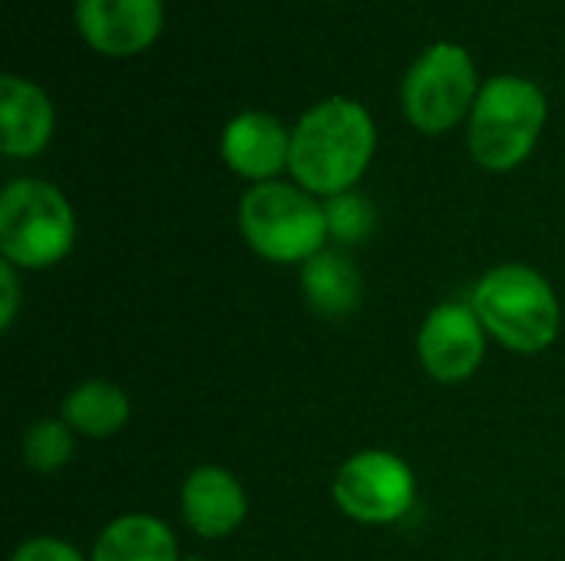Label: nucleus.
Returning a JSON list of instances; mask_svg holds the SVG:
<instances>
[{"mask_svg": "<svg viewBox=\"0 0 565 561\" xmlns=\"http://www.w3.org/2000/svg\"><path fill=\"white\" fill-rule=\"evenodd\" d=\"M377 149V126L364 103L328 96L315 103L291 129V179L315 198L351 192Z\"/></svg>", "mask_w": 565, "mask_h": 561, "instance_id": "f257e3e1", "label": "nucleus"}, {"mask_svg": "<svg viewBox=\"0 0 565 561\" xmlns=\"http://www.w3.org/2000/svg\"><path fill=\"white\" fill-rule=\"evenodd\" d=\"M550 99L540 83L503 73L480 86L467 119V149L487 172H513L523 165L546 126Z\"/></svg>", "mask_w": 565, "mask_h": 561, "instance_id": "f03ea898", "label": "nucleus"}, {"mask_svg": "<svg viewBox=\"0 0 565 561\" xmlns=\"http://www.w3.org/2000/svg\"><path fill=\"white\" fill-rule=\"evenodd\" d=\"M480 324L513 354H543L556 344L563 308L553 284L530 265L490 268L470 298Z\"/></svg>", "mask_w": 565, "mask_h": 561, "instance_id": "7ed1b4c3", "label": "nucleus"}, {"mask_svg": "<svg viewBox=\"0 0 565 561\" xmlns=\"http://www.w3.org/2000/svg\"><path fill=\"white\" fill-rule=\"evenodd\" d=\"M238 228L255 255L275 265H305L324 251V202L298 182H258L238 202Z\"/></svg>", "mask_w": 565, "mask_h": 561, "instance_id": "20e7f679", "label": "nucleus"}, {"mask_svg": "<svg viewBox=\"0 0 565 561\" xmlns=\"http://www.w3.org/2000/svg\"><path fill=\"white\" fill-rule=\"evenodd\" d=\"M76 215L66 195L43 179H13L0 192V251L13 268H53L73 251Z\"/></svg>", "mask_w": 565, "mask_h": 561, "instance_id": "39448f33", "label": "nucleus"}, {"mask_svg": "<svg viewBox=\"0 0 565 561\" xmlns=\"http://www.w3.org/2000/svg\"><path fill=\"white\" fill-rule=\"evenodd\" d=\"M480 86L473 53L463 43L437 40L404 73L401 106L417 132L440 136L470 119Z\"/></svg>", "mask_w": 565, "mask_h": 561, "instance_id": "423d86ee", "label": "nucleus"}, {"mask_svg": "<svg viewBox=\"0 0 565 561\" xmlns=\"http://www.w3.org/2000/svg\"><path fill=\"white\" fill-rule=\"evenodd\" d=\"M331 496L348 519L364 526H391L414 509L417 479L397 453L361 450L334 473Z\"/></svg>", "mask_w": 565, "mask_h": 561, "instance_id": "0eeeda50", "label": "nucleus"}, {"mask_svg": "<svg viewBox=\"0 0 565 561\" xmlns=\"http://www.w3.org/2000/svg\"><path fill=\"white\" fill-rule=\"evenodd\" d=\"M417 357L437 384L470 380L487 357V327L460 301L434 308L417 334Z\"/></svg>", "mask_w": 565, "mask_h": 561, "instance_id": "6e6552de", "label": "nucleus"}, {"mask_svg": "<svg viewBox=\"0 0 565 561\" xmlns=\"http://www.w3.org/2000/svg\"><path fill=\"white\" fill-rule=\"evenodd\" d=\"M76 30L83 43L103 56H139L166 26L162 0H76Z\"/></svg>", "mask_w": 565, "mask_h": 561, "instance_id": "1a4fd4ad", "label": "nucleus"}, {"mask_svg": "<svg viewBox=\"0 0 565 561\" xmlns=\"http://www.w3.org/2000/svg\"><path fill=\"white\" fill-rule=\"evenodd\" d=\"M222 159L235 175L255 185L275 182L291 162V132L271 112H238L222 129Z\"/></svg>", "mask_w": 565, "mask_h": 561, "instance_id": "9d476101", "label": "nucleus"}, {"mask_svg": "<svg viewBox=\"0 0 565 561\" xmlns=\"http://www.w3.org/2000/svg\"><path fill=\"white\" fill-rule=\"evenodd\" d=\"M56 126V109L50 93L20 76L3 73L0 76V149L10 159H33L40 155Z\"/></svg>", "mask_w": 565, "mask_h": 561, "instance_id": "9b49d317", "label": "nucleus"}, {"mask_svg": "<svg viewBox=\"0 0 565 561\" xmlns=\"http://www.w3.org/2000/svg\"><path fill=\"white\" fill-rule=\"evenodd\" d=\"M248 516V496L235 473L222 466H199L182 486V519L202 539H225L238 532Z\"/></svg>", "mask_w": 565, "mask_h": 561, "instance_id": "f8f14e48", "label": "nucleus"}, {"mask_svg": "<svg viewBox=\"0 0 565 561\" xmlns=\"http://www.w3.org/2000/svg\"><path fill=\"white\" fill-rule=\"evenodd\" d=\"M301 291L315 314L321 317H348L361 308L364 281L351 255L344 251H318L301 265Z\"/></svg>", "mask_w": 565, "mask_h": 561, "instance_id": "ddd939ff", "label": "nucleus"}, {"mask_svg": "<svg viewBox=\"0 0 565 561\" xmlns=\"http://www.w3.org/2000/svg\"><path fill=\"white\" fill-rule=\"evenodd\" d=\"M132 417L129 393L113 380H86L73 387L63 400V420L79 436L106 440L116 436Z\"/></svg>", "mask_w": 565, "mask_h": 561, "instance_id": "4468645a", "label": "nucleus"}, {"mask_svg": "<svg viewBox=\"0 0 565 561\" xmlns=\"http://www.w3.org/2000/svg\"><path fill=\"white\" fill-rule=\"evenodd\" d=\"M89 561H179V546L166 522L136 513L99 532Z\"/></svg>", "mask_w": 565, "mask_h": 561, "instance_id": "2eb2a0df", "label": "nucleus"}, {"mask_svg": "<svg viewBox=\"0 0 565 561\" xmlns=\"http://www.w3.org/2000/svg\"><path fill=\"white\" fill-rule=\"evenodd\" d=\"M73 460V427L66 420H36L23 436V463L33 473H56Z\"/></svg>", "mask_w": 565, "mask_h": 561, "instance_id": "dca6fc26", "label": "nucleus"}, {"mask_svg": "<svg viewBox=\"0 0 565 561\" xmlns=\"http://www.w3.org/2000/svg\"><path fill=\"white\" fill-rule=\"evenodd\" d=\"M324 218H328V235L341 245H361L374 231V205L361 192H341L334 198H324Z\"/></svg>", "mask_w": 565, "mask_h": 561, "instance_id": "f3484780", "label": "nucleus"}, {"mask_svg": "<svg viewBox=\"0 0 565 561\" xmlns=\"http://www.w3.org/2000/svg\"><path fill=\"white\" fill-rule=\"evenodd\" d=\"M10 561H86L70 542L50 539V536H36L26 539L23 546H17V552L10 555Z\"/></svg>", "mask_w": 565, "mask_h": 561, "instance_id": "a211bd4d", "label": "nucleus"}, {"mask_svg": "<svg viewBox=\"0 0 565 561\" xmlns=\"http://www.w3.org/2000/svg\"><path fill=\"white\" fill-rule=\"evenodd\" d=\"M20 308V281H17V268L10 261L0 265V327L10 331L13 317Z\"/></svg>", "mask_w": 565, "mask_h": 561, "instance_id": "6ab92c4d", "label": "nucleus"}, {"mask_svg": "<svg viewBox=\"0 0 565 561\" xmlns=\"http://www.w3.org/2000/svg\"><path fill=\"white\" fill-rule=\"evenodd\" d=\"M189 561H209V559H189Z\"/></svg>", "mask_w": 565, "mask_h": 561, "instance_id": "aec40b11", "label": "nucleus"}, {"mask_svg": "<svg viewBox=\"0 0 565 561\" xmlns=\"http://www.w3.org/2000/svg\"><path fill=\"white\" fill-rule=\"evenodd\" d=\"M328 3H331V0H328Z\"/></svg>", "mask_w": 565, "mask_h": 561, "instance_id": "412c9836", "label": "nucleus"}]
</instances>
